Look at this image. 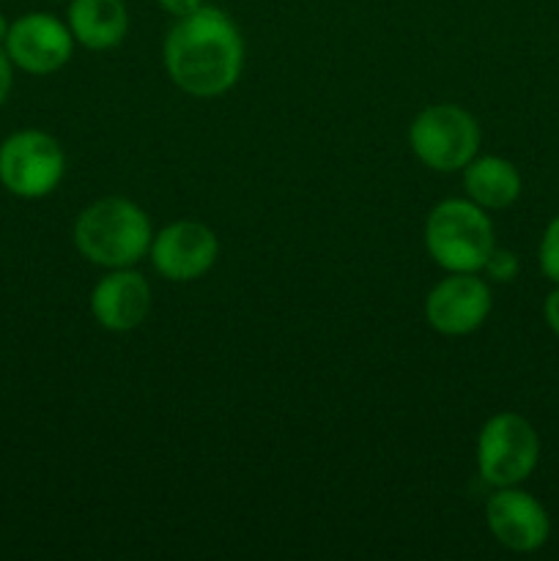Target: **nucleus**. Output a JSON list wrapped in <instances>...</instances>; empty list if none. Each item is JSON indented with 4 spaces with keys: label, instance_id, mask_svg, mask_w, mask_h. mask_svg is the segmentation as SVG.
Here are the masks:
<instances>
[{
    "label": "nucleus",
    "instance_id": "1",
    "mask_svg": "<svg viewBox=\"0 0 559 561\" xmlns=\"http://www.w3.org/2000/svg\"><path fill=\"white\" fill-rule=\"evenodd\" d=\"M162 64L173 85L195 99L228 93L244 71V38L217 5L179 16L162 44Z\"/></svg>",
    "mask_w": 559,
    "mask_h": 561
},
{
    "label": "nucleus",
    "instance_id": "5",
    "mask_svg": "<svg viewBox=\"0 0 559 561\" xmlns=\"http://www.w3.org/2000/svg\"><path fill=\"white\" fill-rule=\"evenodd\" d=\"M475 458L491 488L524 485L540 463V436L526 416L499 411L480 427Z\"/></svg>",
    "mask_w": 559,
    "mask_h": 561
},
{
    "label": "nucleus",
    "instance_id": "11",
    "mask_svg": "<svg viewBox=\"0 0 559 561\" xmlns=\"http://www.w3.org/2000/svg\"><path fill=\"white\" fill-rule=\"evenodd\" d=\"M148 312H151V285L132 266L107 268V274L93 285L91 316L107 332H132L146 321Z\"/></svg>",
    "mask_w": 559,
    "mask_h": 561
},
{
    "label": "nucleus",
    "instance_id": "2",
    "mask_svg": "<svg viewBox=\"0 0 559 561\" xmlns=\"http://www.w3.org/2000/svg\"><path fill=\"white\" fill-rule=\"evenodd\" d=\"M77 252L102 268L140 263L151 247L153 228L148 214L129 197H102L82 208L71 228Z\"/></svg>",
    "mask_w": 559,
    "mask_h": 561
},
{
    "label": "nucleus",
    "instance_id": "13",
    "mask_svg": "<svg viewBox=\"0 0 559 561\" xmlns=\"http://www.w3.org/2000/svg\"><path fill=\"white\" fill-rule=\"evenodd\" d=\"M460 173H464L466 197L486 211L510 208L524 190L518 168L510 159L493 157V153H486V157L477 153Z\"/></svg>",
    "mask_w": 559,
    "mask_h": 561
},
{
    "label": "nucleus",
    "instance_id": "4",
    "mask_svg": "<svg viewBox=\"0 0 559 561\" xmlns=\"http://www.w3.org/2000/svg\"><path fill=\"white\" fill-rule=\"evenodd\" d=\"M480 124L458 104H431L409 126L411 153L436 173L464 170L480 153Z\"/></svg>",
    "mask_w": 559,
    "mask_h": 561
},
{
    "label": "nucleus",
    "instance_id": "9",
    "mask_svg": "<svg viewBox=\"0 0 559 561\" xmlns=\"http://www.w3.org/2000/svg\"><path fill=\"white\" fill-rule=\"evenodd\" d=\"M491 307L493 296L486 279L447 272L425 296V321L444 337H466L488 321Z\"/></svg>",
    "mask_w": 559,
    "mask_h": 561
},
{
    "label": "nucleus",
    "instance_id": "18",
    "mask_svg": "<svg viewBox=\"0 0 559 561\" xmlns=\"http://www.w3.org/2000/svg\"><path fill=\"white\" fill-rule=\"evenodd\" d=\"M543 318H546V323H548V329L554 332V337L559 340V285L546 296V301H543Z\"/></svg>",
    "mask_w": 559,
    "mask_h": 561
},
{
    "label": "nucleus",
    "instance_id": "20",
    "mask_svg": "<svg viewBox=\"0 0 559 561\" xmlns=\"http://www.w3.org/2000/svg\"><path fill=\"white\" fill-rule=\"evenodd\" d=\"M53 3H58V0H53Z\"/></svg>",
    "mask_w": 559,
    "mask_h": 561
},
{
    "label": "nucleus",
    "instance_id": "16",
    "mask_svg": "<svg viewBox=\"0 0 559 561\" xmlns=\"http://www.w3.org/2000/svg\"><path fill=\"white\" fill-rule=\"evenodd\" d=\"M11 85H14V64L9 60L5 49L0 47V107L9 102Z\"/></svg>",
    "mask_w": 559,
    "mask_h": 561
},
{
    "label": "nucleus",
    "instance_id": "8",
    "mask_svg": "<svg viewBox=\"0 0 559 561\" xmlns=\"http://www.w3.org/2000/svg\"><path fill=\"white\" fill-rule=\"evenodd\" d=\"M157 274L170 283H195L206 277L219 257V239L206 222L179 219L153 233L148 247Z\"/></svg>",
    "mask_w": 559,
    "mask_h": 561
},
{
    "label": "nucleus",
    "instance_id": "6",
    "mask_svg": "<svg viewBox=\"0 0 559 561\" xmlns=\"http://www.w3.org/2000/svg\"><path fill=\"white\" fill-rule=\"evenodd\" d=\"M66 175L64 146L49 131L20 129L0 142V184L22 201L53 195Z\"/></svg>",
    "mask_w": 559,
    "mask_h": 561
},
{
    "label": "nucleus",
    "instance_id": "14",
    "mask_svg": "<svg viewBox=\"0 0 559 561\" xmlns=\"http://www.w3.org/2000/svg\"><path fill=\"white\" fill-rule=\"evenodd\" d=\"M537 263H540L543 277L559 285V214L546 225L537 247Z\"/></svg>",
    "mask_w": 559,
    "mask_h": 561
},
{
    "label": "nucleus",
    "instance_id": "7",
    "mask_svg": "<svg viewBox=\"0 0 559 561\" xmlns=\"http://www.w3.org/2000/svg\"><path fill=\"white\" fill-rule=\"evenodd\" d=\"M75 44L69 25L60 22L58 16L47 14V11H27L11 22L3 49L14 69L44 77L55 75L69 64Z\"/></svg>",
    "mask_w": 559,
    "mask_h": 561
},
{
    "label": "nucleus",
    "instance_id": "12",
    "mask_svg": "<svg viewBox=\"0 0 559 561\" xmlns=\"http://www.w3.org/2000/svg\"><path fill=\"white\" fill-rule=\"evenodd\" d=\"M66 25L80 47L104 53L118 47L129 33V9L124 0H69Z\"/></svg>",
    "mask_w": 559,
    "mask_h": 561
},
{
    "label": "nucleus",
    "instance_id": "15",
    "mask_svg": "<svg viewBox=\"0 0 559 561\" xmlns=\"http://www.w3.org/2000/svg\"><path fill=\"white\" fill-rule=\"evenodd\" d=\"M518 255H515L513 250H507V247H493L491 255H488V261L482 263V274H486L488 279H493V283H513L515 277H518Z\"/></svg>",
    "mask_w": 559,
    "mask_h": 561
},
{
    "label": "nucleus",
    "instance_id": "19",
    "mask_svg": "<svg viewBox=\"0 0 559 561\" xmlns=\"http://www.w3.org/2000/svg\"><path fill=\"white\" fill-rule=\"evenodd\" d=\"M9 27H11V22L5 20V14H3V11H0V47H3V44H5V36H9Z\"/></svg>",
    "mask_w": 559,
    "mask_h": 561
},
{
    "label": "nucleus",
    "instance_id": "10",
    "mask_svg": "<svg viewBox=\"0 0 559 561\" xmlns=\"http://www.w3.org/2000/svg\"><path fill=\"white\" fill-rule=\"evenodd\" d=\"M486 524L493 540L513 553H535L551 537L548 510L521 485L493 488L486 502Z\"/></svg>",
    "mask_w": 559,
    "mask_h": 561
},
{
    "label": "nucleus",
    "instance_id": "3",
    "mask_svg": "<svg viewBox=\"0 0 559 561\" xmlns=\"http://www.w3.org/2000/svg\"><path fill=\"white\" fill-rule=\"evenodd\" d=\"M422 239L431 261L455 274H480L497 247L491 217L469 197H449L433 206Z\"/></svg>",
    "mask_w": 559,
    "mask_h": 561
},
{
    "label": "nucleus",
    "instance_id": "17",
    "mask_svg": "<svg viewBox=\"0 0 559 561\" xmlns=\"http://www.w3.org/2000/svg\"><path fill=\"white\" fill-rule=\"evenodd\" d=\"M157 3L164 14H170L173 20H179V16H186V14H192V11L201 9L203 0H157Z\"/></svg>",
    "mask_w": 559,
    "mask_h": 561
}]
</instances>
